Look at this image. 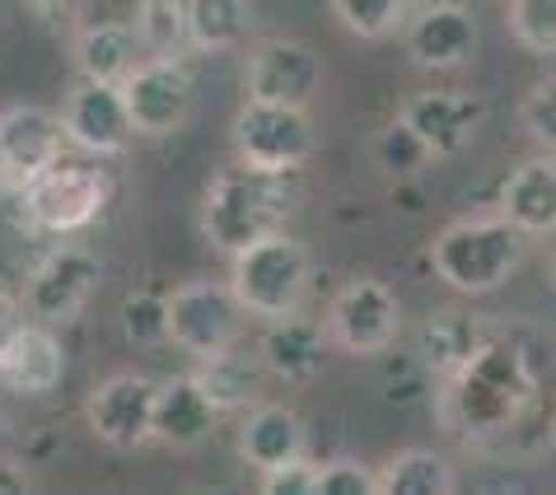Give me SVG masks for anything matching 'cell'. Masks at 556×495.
<instances>
[{"mask_svg":"<svg viewBox=\"0 0 556 495\" xmlns=\"http://www.w3.org/2000/svg\"><path fill=\"white\" fill-rule=\"evenodd\" d=\"M332 10L355 38H383L403 24L407 0H332Z\"/></svg>","mask_w":556,"mask_h":495,"instance_id":"29","label":"cell"},{"mask_svg":"<svg viewBox=\"0 0 556 495\" xmlns=\"http://www.w3.org/2000/svg\"><path fill=\"white\" fill-rule=\"evenodd\" d=\"M458 477L435 448H403L379 468V495H450Z\"/></svg>","mask_w":556,"mask_h":495,"instance_id":"25","label":"cell"},{"mask_svg":"<svg viewBox=\"0 0 556 495\" xmlns=\"http://www.w3.org/2000/svg\"><path fill=\"white\" fill-rule=\"evenodd\" d=\"M403 328V304L383 281H351L328 308V337L351 355H379Z\"/></svg>","mask_w":556,"mask_h":495,"instance_id":"10","label":"cell"},{"mask_svg":"<svg viewBox=\"0 0 556 495\" xmlns=\"http://www.w3.org/2000/svg\"><path fill=\"white\" fill-rule=\"evenodd\" d=\"M28 491V472L20 462H0V495H24Z\"/></svg>","mask_w":556,"mask_h":495,"instance_id":"37","label":"cell"},{"mask_svg":"<svg viewBox=\"0 0 556 495\" xmlns=\"http://www.w3.org/2000/svg\"><path fill=\"white\" fill-rule=\"evenodd\" d=\"M122 332L127 342H168V295L154 300V295H131L122 304Z\"/></svg>","mask_w":556,"mask_h":495,"instance_id":"31","label":"cell"},{"mask_svg":"<svg viewBox=\"0 0 556 495\" xmlns=\"http://www.w3.org/2000/svg\"><path fill=\"white\" fill-rule=\"evenodd\" d=\"M538 379L529 355L509 342H486L463 369L444 379V426L468 440H491L515 430L533 411Z\"/></svg>","mask_w":556,"mask_h":495,"instance_id":"1","label":"cell"},{"mask_svg":"<svg viewBox=\"0 0 556 495\" xmlns=\"http://www.w3.org/2000/svg\"><path fill=\"white\" fill-rule=\"evenodd\" d=\"M131 28H136V38H141L146 56L188 61V52H197L192 24H188V0H141Z\"/></svg>","mask_w":556,"mask_h":495,"instance_id":"26","label":"cell"},{"mask_svg":"<svg viewBox=\"0 0 556 495\" xmlns=\"http://www.w3.org/2000/svg\"><path fill=\"white\" fill-rule=\"evenodd\" d=\"M243 314L249 308L235 295V285H215V281L178 285L168 295V342L197 355V360H206V355H220L239 342Z\"/></svg>","mask_w":556,"mask_h":495,"instance_id":"7","label":"cell"},{"mask_svg":"<svg viewBox=\"0 0 556 495\" xmlns=\"http://www.w3.org/2000/svg\"><path fill=\"white\" fill-rule=\"evenodd\" d=\"M141 38H136L131 24H85L75 34V66H80L85 80H108V85H122L127 75L136 71L141 61Z\"/></svg>","mask_w":556,"mask_h":495,"instance_id":"21","label":"cell"},{"mask_svg":"<svg viewBox=\"0 0 556 495\" xmlns=\"http://www.w3.org/2000/svg\"><path fill=\"white\" fill-rule=\"evenodd\" d=\"M552 285H556V262H552Z\"/></svg>","mask_w":556,"mask_h":495,"instance_id":"39","label":"cell"},{"mask_svg":"<svg viewBox=\"0 0 556 495\" xmlns=\"http://www.w3.org/2000/svg\"><path fill=\"white\" fill-rule=\"evenodd\" d=\"M28 10L38 14L42 24H52V28H66L80 20V10H85V0H24Z\"/></svg>","mask_w":556,"mask_h":495,"instance_id":"36","label":"cell"},{"mask_svg":"<svg viewBox=\"0 0 556 495\" xmlns=\"http://www.w3.org/2000/svg\"><path fill=\"white\" fill-rule=\"evenodd\" d=\"M308 276H314L308 253L295 239H286L281 229H276V234L235 253V276H229V285H235V295L243 300L249 314L290 318V314H300V304L308 295Z\"/></svg>","mask_w":556,"mask_h":495,"instance_id":"5","label":"cell"},{"mask_svg":"<svg viewBox=\"0 0 556 495\" xmlns=\"http://www.w3.org/2000/svg\"><path fill=\"white\" fill-rule=\"evenodd\" d=\"M509 34L529 52H556V0H509Z\"/></svg>","mask_w":556,"mask_h":495,"instance_id":"30","label":"cell"},{"mask_svg":"<svg viewBox=\"0 0 556 495\" xmlns=\"http://www.w3.org/2000/svg\"><path fill=\"white\" fill-rule=\"evenodd\" d=\"M523 127L538 145L556 150V80H543L529 89V99H523Z\"/></svg>","mask_w":556,"mask_h":495,"instance_id":"33","label":"cell"},{"mask_svg":"<svg viewBox=\"0 0 556 495\" xmlns=\"http://www.w3.org/2000/svg\"><path fill=\"white\" fill-rule=\"evenodd\" d=\"M403 117L412 122V131L440 154H458L472 145L477 127H482V103L468 94H444V89H426V94L407 99Z\"/></svg>","mask_w":556,"mask_h":495,"instance_id":"15","label":"cell"},{"mask_svg":"<svg viewBox=\"0 0 556 495\" xmlns=\"http://www.w3.org/2000/svg\"><path fill=\"white\" fill-rule=\"evenodd\" d=\"M24 322H28L24 318V304L14 300L5 285H0V360H5V351L14 346V337L24 332Z\"/></svg>","mask_w":556,"mask_h":495,"instance_id":"35","label":"cell"},{"mask_svg":"<svg viewBox=\"0 0 556 495\" xmlns=\"http://www.w3.org/2000/svg\"><path fill=\"white\" fill-rule=\"evenodd\" d=\"M328 360V342H323V332L314 322L304 318H271V332L262 337V365H267V375L286 379V383H308Z\"/></svg>","mask_w":556,"mask_h":495,"instance_id":"20","label":"cell"},{"mask_svg":"<svg viewBox=\"0 0 556 495\" xmlns=\"http://www.w3.org/2000/svg\"><path fill=\"white\" fill-rule=\"evenodd\" d=\"M235 154L239 164L267 174H300V164L314 154V117L300 103L249 99L235 117Z\"/></svg>","mask_w":556,"mask_h":495,"instance_id":"6","label":"cell"},{"mask_svg":"<svg viewBox=\"0 0 556 495\" xmlns=\"http://www.w3.org/2000/svg\"><path fill=\"white\" fill-rule=\"evenodd\" d=\"M314 477H318L314 462L295 458V462H281V468L262 472V491L267 495H314Z\"/></svg>","mask_w":556,"mask_h":495,"instance_id":"34","label":"cell"},{"mask_svg":"<svg viewBox=\"0 0 556 495\" xmlns=\"http://www.w3.org/2000/svg\"><path fill=\"white\" fill-rule=\"evenodd\" d=\"M407 52L426 71H454L477 52V20L463 5H430L407 28Z\"/></svg>","mask_w":556,"mask_h":495,"instance_id":"16","label":"cell"},{"mask_svg":"<svg viewBox=\"0 0 556 495\" xmlns=\"http://www.w3.org/2000/svg\"><path fill=\"white\" fill-rule=\"evenodd\" d=\"M501 215H509L523 234L556 229V164L552 160L519 164L501 188Z\"/></svg>","mask_w":556,"mask_h":495,"instance_id":"22","label":"cell"},{"mask_svg":"<svg viewBox=\"0 0 556 495\" xmlns=\"http://www.w3.org/2000/svg\"><path fill=\"white\" fill-rule=\"evenodd\" d=\"M122 94H127L136 131L168 136L188 122L192 99H197V80H192V66L178 56H141L136 71L122 80Z\"/></svg>","mask_w":556,"mask_h":495,"instance_id":"9","label":"cell"},{"mask_svg":"<svg viewBox=\"0 0 556 495\" xmlns=\"http://www.w3.org/2000/svg\"><path fill=\"white\" fill-rule=\"evenodd\" d=\"M61 379H66V351H61L52 328L48 322H24V332L14 337V346L5 351V360H0V383H5L10 393L42 397V393H52Z\"/></svg>","mask_w":556,"mask_h":495,"instance_id":"18","label":"cell"},{"mask_svg":"<svg viewBox=\"0 0 556 495\" xmlns=\"http://www.w3.org/2000/svg\"><path fill=\"white\" fill-rule=\"evenodd\" d=\"M0 188H10V164H5V145H0Z\"/></svg>","mask_w":556,"mask_h":495,"instance_id":"38","label":"cell"},{"mask_svg":"<svg viewBox=\"0 0 556 495\" xmlns=\"http://www.w3.org/2000/svg\"><path fill=\"white\" fill-rule=\"evenodd\" d=\"M0 145H5L10 182L24 188L28 178H38L42 168L66 154L71 136H66L61 113H48V107H10V113H0Z\"/></svg>","mask_w":556,"mask_h":495,"instance_id":"14","label":"cell"},{"mask_svg":"<svg viewBox=\"0 0 556 495\" xmlns=\"http://www.w3.org/2000/svg\"><path fill=\"white\" fill-rule=\"evenodd\" d=\"M220 416L225 411L215 407V397L202 389L197 375L168 379L160 383V402H154V440H164L174 448H192L220 426Z\"/></svg>","mask_w":556,"mask_h":495,"instance_id":"17","label":"cell"},{"mask_svg":"<svg viewBox=\"0 0 556 495\" xmlns=\"http://www.w3.org/2000/svg\"><path fill=\"white\" fill-rule=\"evenodd\" d=\"M103 285V262L89 248H52L48 257L28 271L24 308L34 314V322H71L85 314V304L99 295Z\"/></svg>","mask_w":556,"mask_h":495,"instance_id":"8","label":"cell"},{"mask_svg":"<svg viewBox=\"0 0 556 495\" xmlns=\"http://www.w3.org/2000/svg\"><path fill=\"white\" fill-rule=\"evenodd\" d=\"M188 24L197 52H220L249 34L253 10L249 0H188Z\"/></svg>","mask_w":556,"mask_h":495,"instance_id":"27","label":"cell"},{"mask_svg":"<svg viewBox=\"0 0 556 495\" xmlns=\"http://www.w3.org/2000/svg\"><path fill=\"white\" fill-rule=\"evenodd\" d=\"M61 122H66V136H71V150H89V154H117L127 150V141L136 136V122H131V107L122 85H108V80H80L61 103Z\"/></svg>","mask_w":556,"mask_h":495,"instance_id":"11","label":"cell"},{"mask_svg":"<svg viewBox=\"0 0 556 495\" xmlns=\"http://www.w3.org/2000/svg\"><path fill=\"white\" fill-rule=\"evenodd\" d=\"M154 402L160 383L146 375H113L89 393V426L113 448H141L154 440Z\"/></svg>","mask_w":556,"mask_h":495,"instance_id":"12","label":"cell"},{"mask_svg":"<svg viewBox=\"0 0 556 495\" xmlns=\"http://www.w3.org/2000/svg\"><path fill=\"white\" fill-rule=\"evenodd\" d=\"M243 80H249V99H267V103H300L308 107V99L318 94L323 66L318 56L304 48V42H257L249 52V66H243Z\"/></svg>","mask_w":556,"mask_h":495,"instance_id":"13","label":"cell"},{"mask_svg":"<svg viewBox=\"0 0 556 495\" xmlns=\"http://www.w3.org/2000/svg\"><path fill=\"white\" fill-rule=\"evenodd\" d=\"M28 225L42 234H75L89 229L113 201V178L103 168V154H61L38 178H28L20 188Z\"/></svg>","mask_w":556,"mask_h":495,"instance_id":"4","label":"cell"},{"mask_svg":"<svg viewBox=\"0 0 556 495\" xmlns=\"http://www.w3.org/2000/svg\"><path fill=\"white\" fill-rule=\"evenodd\" d=\"M197 379H202V389L215 397L220 411H249V407H257L267 365H262V355L249 360V355H239L235 346H229L220 355H206L202 369H197Z\"/></svg>","mask_w":556,"mask_h":495,"instance_id":"24","label":"cell"},{"mask_svg":"<svg viewBox=\"0 0 556 495\" xmlns=\"http://www.w3.org/2000/svg\"><path fill=\"white\" fill-rule=\"evenodd\" d=\"M430 160H435V150H430L421 136L412 131V122H407V117H397L393 127H383V131H379V168H383V174L412 178V174H421Z\"/></svg>","mask_w":556,"mask_h":495,"instance_id":"28","label":"cell"},{"mask_svg":"<svg viewBox=\"0 0 556 495\" xmlns=\"http://www.w3.org/2000/svg\"><path fill=\"white\" fill-rule=\"evenodd\" d=\"M486 346V332L482 322L463 308H444V314H430L426 328H421V360L435 369V375L450 379L454 369H463L477 351Z\"/></svg>","mask_w":556,"mask_h":495,"instance_id":"23","label":"cell"},{"mask_svg":"<svg viewBox=\"0 0 556 495\" xmlns=\"http://www.w3.org/2000/svg\"><path fill=\"white\" fill-rule=\"evenodd\" d=\"M314 495H379V472H369L351 458L323 462L314 477Z\"/></svg>","mask_w":556,"mask_h":495,"instance_id":"32","label":"cell"},{"mask_svg":"<svg viewBox=\"0 0 556 495\" xmlns=\"http://www.w3.org/2000/svg\"><path fill=\"white\" fill-rule=\"evenodd\" d=\"M523 248H529V234L496 211V215L454 220L430 248V262H435L444 285L463 290V295H486V290H496L501 281L515 276Z\"/></svg>","mask_w":556,"mask_h":495,"instance_id":"3","label":"cell"},{"mask_svg":"<svg viewBox=\"0 0 556 495\" xmlns=\"http://www.w3.org/2000/svg\"><path fill=\"white\" fill-rule=\"evenodd\" d=\"M239 454L249 468L271 472L281 462L304 458V426L290 407H276V402H257L249 407V421L239 430Z\"/></svg>","mask_w":556,"mask_h":495,"instance_id":"19","label":"cell"},{"mask_svg":"<svg viewBox=\"0 0 556 495\" xmlns=\"http://www.w3.org/2000/svg\"><path fill=\"white\" fill-rule=\"evenodd\" d=\"M300 206L295 174H267V168L243 164L235 174H220L202 201V229L215 253H243L257 239L276 234L286 215Z\"/></svg>","mask_w":556,"mask_h":495,"instance_id":"2","label":"cell"}]
</instances>
